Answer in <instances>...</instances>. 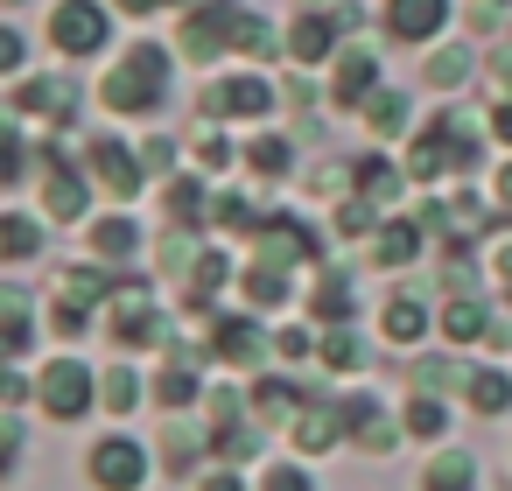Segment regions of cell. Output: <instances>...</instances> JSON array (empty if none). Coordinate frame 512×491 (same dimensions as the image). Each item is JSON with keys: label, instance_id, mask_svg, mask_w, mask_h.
Instances as JSON below:
<instances>
[{"label": "cell", "instance_id": "6da1fadb", "mask_svg": "<svg viewBox=\"0 0 512 491\" xmlns=\"http://www.w3.org/2000/svg\"><path fill=\"white\" fill-rule=\"evenodd\" d=\"M274 50V36H267V22L260 15H246L239 0H204V15H190V29H183V50L197 57V64H211L218 50Z\"/></svg>", "mask_w": 512, "mask_h": 491}, {"label": "cell", "instance_id": "7a4b0ae2", "mask_svg": "<svg viewBox=\"0 0 512 491\" xmlns=\"http://www.w3.org/2000/svg\"><path fill=\"white\" fill-rule=\"evenodd\" d=\"M162 85H169V57H162V50H134V57L106 78V106H113V113H141V106L162 99Z\"/></svg>", "mask_w": 512, "mask_h": 491}, {"label": "cell", "instance_id": "3957f363", "mask_svg": "<svg viewBox=\"0 0 512 491\" xmlns=\"http://www.w3.org/2000/svg\"><path fill=\"white\" fill-rule=\"evenodd\" d=\"M36 393H43V407H50V414H64V421H78V414L92 407V393H99V379H92V372H85L78 358H57V365H43V386H36Z\"/></svg>", "mask_w": 512, "mask_h": 491}, {"label": "cell", "instance_id": "277c9868", "mask_svg": "<svg viewBox=\"0 0 512 491\" xmlns=\"http://www.w3.org/2000/svg\"><path fill=\"white\" fill-rule=\"evenodd\" d=\"M50 43H57V50H71V57H85V50H99V43H106V15L92 8V0H64V8L50 15Z\"/></svg>", "mask_w": 512, "mask_h": 491}, {"label": "cell", "instance_id": "5b68a950", "mask_svg": "<svg viewBox=\"0 0 512 491\" xmlns=\"http://www.w3.org/2000/svg\"><path fill=\"white\" fill-rule=\"evenodd\" d=\"M113 337H120V344H155V337H162V309H155V295H148L141 281H127V288H120Z\"/></svg>", "mask_w": 512, "mask_h": 491}, {"label": "cell", "instance_id": "8992f818", "mask_svg": "<svg viewBox=\"0 0 512 491\" xmlns=\"http://www.w3.org/2000/svg\"><path fill=\"white\" fill-rule=\"evenodd\" d=\"M141 477H148V463H141V449H134V442H120V435H113V442H99V449H92V484H106V491H134Z\"/></svg>", "mask_w": 512, "mask_h": 491}, {"label": "cell", "instance_id": "52a82bcc", "mask_svg": "<svg viewBox=\"0 0 512 491\" xmlns=\"http://www.w3.org/2000/svg\"><path fill=\"white\" fill-rule=\"evenodd\" d=\"M449 22V0H386V29L400 43H428Z\"/></svg>", "mask_w": 512, "mask_h": 491}, {"label": "cell", "instance_id": "ba28073f", "mask_svg": "<svg viewBox=\"0 0 512 491\" xmlns=\"http://www.w3.org/2000/svg\"><path fill=\"white\" fill-rule=\"evenodd\" d=\"M274 106V92H267V78H232V85H204V113L218 120V113H267Z\"/></svg>", "mask_w": 512, "mask_h": 491}, {"label": "cell", "instance_id": "9c48e42d", "mask_svg": "<svg viewBox=\"0 0 512 491\" xmlns=\"http://www.w3.org/2000/svg\"><path fill=\"white\" fill-rule=\"evenodd\" d=\"M316 239L295 225V218H267L260 225V267H288V260H309Z\"/></svg>", "mask_w": 512, "mask_h": 491}, {"label": "cell", "instance_id": "30bf717a", "mask_svg": "<svg viewBox=\"0 0 512 491\" xmlns=\"http://www.w3.org/2000/svg\"><path fill=\"white\" fill-rule=\"evenodd\" d=\"M344 428H351V442H358V449H372V456H386V449H393V421L379 414V400H344Z\"/></svg>", "mask_w": 512, "mask_h": 491}, {"label": "cell", "instance_id": "8fae6325", "mask_svg": "<svg viewBox=\"0 0 512 491\" xmlns=\"http://www.w3.org/2000/svg\"><path fill=\"white\" fill-rule=\"evenodd\" d=\"M372 85H379V57H372V50H344V57H337V106L372 99Z\"/></svg>", "mask_w": 512, "mask_h": 491}, {"label": "cell", "instance_id": "7c38bea8", "mask_svg": "<svg viewBox=\"0 0 512 491\" xmlns=\"http://www.w3.org/2000/svg\"><path fill=\"white\" fill-rule=\"evenodd\" d=\"M92 169H99V183H106L113 197H134V190H141V176H134V155H127L120 141H92Z\"/></svg>", "mask_w": 512, "mask_h": 491}, {"label": "cell", "instance_id": "4fadbf2b", "mask_svg": "<svg viewBox=\"0 0 512 491\" xmlns=\"http://www.w3.org/2000/svg\"><path fill=\"white\" fill-rule=\"evenodd\" d=\"M218 358H232V365H260V351H267V337L253 330V323H218V344H211Z\"/></svg>", "mask_w": 512, "mask_h": 491}, {"label": "cell", "instance_id": "5bb4252c", "mask_svg": "<svg viewBox=\"0 0 512 491\" xmlns=\"http://www.w3.org/2000/svg\"><path fill=\"white\" fill-rule=\"evenodd\" d=\"M421 491H477V463L470 456H435L428 477H421Z\"/></svg>", "mask_w": 512, "mask_h": 491}, {"label": "cell", "instance_id": "9a60e30c", "mask_svg": "<svg viewBox=\"0 0 512 491\" xmlns=\"http://www.w3.org/2000/svg\"><path fill=\"white\" fill-rule=\"evenodd\" d=\"M288 43H295V57H302V64H323V57H330V43H337V29H330L323 15H302Z\"/></svg>", "mask_w": 512, "mask_h": 491}, {"label": "cell", "instance_id": "2e32d148", "mask_svg": "<svg viewBox=\"0 0 512 491\" xmlns=\"http://www.w3.org/2000/svg\"><path fill=\"white\" fill-rule=\"evenodd\" d=\"M15 106H22V113H57V120H64V113H71V85H64V78H36V85H22Z\"/></svg>", "mask_w": 512, "mask_h": 491}, {"label": "cell", "instance_id": "e0dca14e", "mask_svg": "<svg viewBox=\"0 0 512 491\" xmlns=\"http://www.w3.org/2000/svg\"><path fill=\"white\" fill-rule=\"evenodd\" d=\"M463 386H470V407H477V414H505V407H512V379H505V372H470Z\"/></svg>", "mask_w": 512, "mask_h": 491}, {"label": "cell", "instance_id": "ac0fdd59", "mask_svg": "<svg viewBox=\"0 0 512 491\" xmlns=\"http://www.w3.org/2000/svg\"><path fill=\"white\" fill-rule=\"evenodd\" d=\"M295 400H302V393H295L288 379H260V386H253V414H260V421H288Z\"/></svg>", "mask_w": 512, "mask_h": 491}, {"label": "cell", "instance_id": "d6986e66", "mask_svg": "<svg viewBox=\"0 0 512 491\" xmlns=\"http://www.w3.org/2000/svg\"><path fill=\"white\" fill-rule=\"evenodd\" d=\"M337 428H344V414H330V407L295 414V442H302V449H330V442H337Z\"/></svg>", "mask_w": 512, "mask_h": 491}, {"label": "cell", "instance_id": "ffe728a7", "mask_svg": "<svg viewBox=\"0 0 512 491\" xmlns=\"http://www.w3.org/2000/svg\"><path fill=\"white\" fill-rule=\"evenodd\" d=\"M365 127H372V134H400V127H407V99H400V92H372V99H365Z\"/></svg>", "mask_w": 512, "mask_h": 491}, {"label": "cell", "instance_id": "44dd1931", "mask_svg": "<svg viewBox=\"0 0 512 491\" xmlns=\"http://www.w3.org/2000/svg\"><path fill=\"white\" fill-rule=\"evenodd\" d=\"M351 176H358V190H365L372 204H386V197H400V169H393V162H379V155H372V162H358Z\"/></svg>", "mask_w": 512, "mask_h": 491}, {"label": "cell", "instance_id": "7402d4cb", "mask_svg": "<svg viewBox=\"0 0 512 491\" xmlns=\"http://www.w3.org/2000/svg\"><path fill=\"white\" fill-rule=\"evenodd\" d=\"M134 239H141V232H134L127 218H99V232H92V253H99V260H127V253H134Z\"/></svg>", "mask_w": 512, "mask_h": 491}, {"label": "cell", "instance_id": "603a6c76", "mask_svg": "<svg viewBox=\"0 0 512 491\" xmlns=\"http://www.w3.org/2000/svg\"><path fill=\"white\" fill-rule=\"evenodd\" d=\"M225 274H232L225 253H204V260H197V281H190V309H211V295L225 288Z\"/></svg>", "mask_w": 512, "mask_h": 491}, {"label": "cell", "instance_id": "cb8c5ba5", "mask_svg": "<svg viewBox=\"0 0 512 491\" xmlns=\"http://www.w3.org/2000/svg\"><path fill=\"white\" fill-rule=\"evenodd\" d=\"M99 400H106L113 414H127V407H141V379H134L127 365H113V372L99 379Z\"/></svg>", "mask_w": 512, "mask_h": 491}, {"label": "cell", "instance_id": "d4e9b609", "mask_svg": "<svg viewBox=\"0 0 512 491\" xmlns=\"http://www.w3.org/2000/svg\"><path fill=\"white\" fill-rule=\"evenodd\" d=\"M36 246H43L36 218H0V253H8V260H29Z\"/></svg>", "mask_w": 512, "mask_h": 491}, {"label": "cell", "instance_id": "484cf974", "mask_svg": "<svg viewBox=\"0 0 512 491\" xmlns=\"http://www.w3.org/2000/svg\"><path fill=\"white\" fill-rule=\"evenodd\" d=\"M421 253V232L414 225H386V239H379V267H407Z\"/></svg>", "mask_w": 512, "mask_h": 491}, {"label": "cell", "instance_id": "4316f807", "mask_svg": "<svg viewBox=\"0 0 512 491\" xmlns=\"http://www.w3.org/2000/svg\"><path fill=\"white\" fill-rule=\"evenodd\" d=\"M246 295H253L260 309H281V302H288V274H281V267H253V274H246Z\"/></svg>", "mask_w": 512, "mask_h": 491}, {"label": "cell", "instance_id": "83f0119b", "mask_svg": "<svg viewBox=\"0 0 512 491\" xmlns=\"http://www.w3.org/2000/svg\"><path fill=\"white\" fill-rule=\"evenodd\" d=\"M78 211H85V183L57 169V176H50V218H78Z\"/></svg>", "mask_w": 512, "mask_h": 491}, {"label": "cell", "instance_id": "f1b7e54d", "mask_svg": "<svg viewBox=\"0 0 512 491\" xmlns=\"http://www.w3.org/2000/svg\"><path fill=\"white\" fill-rule=\"evenodd\" d=\"M421 330H428L421 302H393V309H386V337H393V344H407V337H421Z\"/></svg>", "mask_w": 512, "mask_h": 491}, {"label": "cell", "instance_id": "f546056e", "mask_svg": "<svg viewBox=\"0 0 512 491\" xmlns=\"http://www.w3.org/2000/svg\"><path fill=\"white\" fill-rule=\"evenodd\" d=\"M442 330H449L456 344H463V337H484V309H477V302H449V309H442Z\"/></svg>", "mask_w": 512, "mask_h": 491}, {"label": "cell", "instance_id": "4dcf8cb0", "mask_svg": "<svg viewBox=\"0 0 512 491\" xmlns=\"http://www.w3.org/2000/svg\"><path fill=\"white\" fill-rule=\"evenodd\" d=\"M323 365H337V372H351V365H365V344H358L351 330H330V337H323Z\"/></svg>", "mask_w": 512, "mask_h": 491}, {"label": "cell", "instance_id": "1f68e13d", "mask_svg": "<svg viewBox=\"0 0 512 491\" xmlns=\"http://www.w3.org/2000/svg\"><path fill=\"white\" fill-rule=\"evenodd\" d=\"M246 162H253L260 176H281V169H288V141H274V134H260V141L246 148Z\"/></svg>", "mask_w": 512, "mask_h": 491}, {"label": "cell", "instance_id": "d6a6232c", "mask_svg": "<svg viewBox=\"0 0 512 491\" xmlns=\"http://www.w3.org/2000/svg\"><path fill=\"white\" fill-rule=\"evenodd\" d=\"M64 295H71V302H99V295H113V281L92 274V267H71V274H64Z\"/></svg>", "mask_w": 512, "mask_h": 491}, {"label": "cell", "instance_id": "836d02e7", "mask_svg": "<svg viewBox=\"0 0 512 491\" xmlns=\"http://www.w3.org/2000/svg\"><path fill=\"white\" fill-rule=\"evenodd\" d=\"M316 316H330V323H344V316H351V288H344L337 274L316 288Z\"/></svg>", "mask_w": 512, "mask_h": 491}, {"label": "cell", "instance_id": "e575fe53", "mask_svg": "<svg viewBox=\"0 0 512 491\" xmlns=\"http://www.w3.org/2000/svg\"><path fill=\"white\" fill-rule=\"evenodd\" d=\"M442 428H449V414H442L435 400H414V407H407V435H428V442H435Z\"/></svg>", "mask_w": 512, "mask_h": 491}, {"label": "cell", "instance_id": "d590c367", "mask_svg": "<svg viewBox=\"0 0 512 491\" xmlns=\"http://www.w3.org/2000/svg\"><path fill=\"white\" fill-rule=\"evenodd\" d=\"M428 78H435V85H463V78H470V50H442V57L428 64Z\"/></svg>", "mask_w": 512, "mask_h": 491}, {"label": "cell", "instance_id": "8d00e7d4", "mask_svg": "<svg viewBox=\"0 0 512 491\" xmlns=\"http://www.w3.org/2000/svg\"><path fill=\"white\" fill-rule=\"evenodd\" d=\"M155 400H162V407H190V400H197L190 372H162V379H155Z\"/></svg>", "mask_w": 512, "mask_h": 491}, {"label": "cell", "instance_id": "74e56055", "mask_svg": "<svg viewBox=\"0 0 512 491\" xmlns=\"http://www.w3.org/2000/svg\"><path fill=\"white\" fill-rule=\"evenodd\" d=\"M22 176V141H15V127L0 120V183H15Z\"/></svg>", "mask_w": 512, "mask_h": 491}, {"label": "cell", "instance_id": "f35d334b", "mask_svg": "<svg viewBox=\"0 0 512 491\" xmlns=\"http://www.w3.org/2000/svg\"><path fill=\"white\" fill-rule=\"evenodd\" d=\"M169 211H176V218L190 225V218L204 211V190H197V183H176V190H169Z\"/></svg>", "mask_w": 512, "mask_h": 491}, {"label": "cell", "instance_id": "ab89813d", "mask_svg": "<svg viewBox=\"0 0 512 491\" xmlns=\"http://www.w3.org/2000/svg\"><path fill=\"white\" fill-rule=\"evenodd\" d=\"M211 421H218V428L239 421V393H232V386H211Z\"/></svg>", "mask_w": 512, "mask_h": 491}, {"label": "cell", "instance_id": "60d3db41", "mask_svg": "<svg viewBox=\"0 0 512 491\" xmlns=\"http://www.w3.org/2000/svg\"><path fill=\"white\" fill-rule=\"evenodd\" d=\"M190 463H197V435L176 428V435H169V470H190Z\"/></svg>", "mask_w": 512, "mask_h": 491}, {"label": "cell", "instance_id": "b9f144b4", "mask_svg": "<svg viewBox=\"0 0 512 491\" xmlns=\"http://www.w3.org/2000/svg\"><path fill=\"white\" fill-rule=\"evenodd\" d=\"M29 351V323H8L0 316V358H22Z\"/></svg>", "mask_w": 512, "mask_h": 491}, {"label": "cell", "instance_id": "7bdbcfd3", "mask_svg": "<svg viewBox=\"0 0 512 491\" xmlns=\"http://www.w3.org/2000/svg\"><path fill=\"white\" fill-rule=\"evenodd\" d=\"M260 491H309V477L281 463V470H267V477H260Z\"/></svg>", "mask_w": 512, "mask_h": 491}, {"label": "cell", "instance_id": "ee69618b", "mask_svg": "<svg viewBox=\"0 0 512 491\" xmlns=\"http://www.w3.org/2000/svg\"><path fill=\"white\" fill-rule=\"evenodd\" d=\"M197 162H204V169H225V162H232V148H225L218 134H204V141H197Z\"/></svg>", "mask_w": 512, "mask_h": 491}, {"label": "cell", "instance_id": "f6af8a7d", "mask_svg": "<svg viewBox=\"0 0 512 491\" xmlns=\"http://www.w3.org/2000/svg\"><path fill=\"white\" fill-rule=\"evenodd\" d=\"M365 225H372V211H365V204H344V211H337V232H344V239H358Z\"/></svg>", "mask_w": 512, "mask_h": 491}, {"label": "cell", "instance_id": "bcb514c9", "mask_svg": "<svg viewBox=\"0 0 512 491\" xmlns=\"http://www.w3.org/2000/svg\"><path fill=\"white\" fill-rule=\"evenodd\" d=\"M463 372L456 365H414V386H456Z\"/></svg>", "mask_w": 512, "mask_h": 491}, {"label": "cell", "instance_id": "7dc6e473", "mask_svg": "<svg viewBox=\"0 0 512 491\" xmlns=\"http://www.w3.org/2000/svg\"><path fill=\"white\" fill-rule=\"evenodd\" d=\"M22 64V36L15 29H0V71H15Z\"/></svg>", "mask_w": 512, "mask_h": 491}, {"label": "cell", "instance_id": "c3c4849f", "mask_svg": "<svg viewBox=\"0 0 512 491\" xmlns=\"http://www.w3.org/2000/svg\"><path fill=\"white\" fill-rule=\"evenodd\" d=\"M141 162H148V169H169V162H176V148H169V141H148V148H141Z\"/></svg>", "mask_w": 512, "mask_h": 491}, {"label": "cell", "instance_id": "681fc988", "mask_svg": "<svg viewBox=\"0 0 512 491\" xmlns=\"http://www.w3.org/2000/svg\"><path fill=\"white\" fill-rule=\"evenodd\" d=\"M274 344H281V358H309V337H302V330H281Z\"/></svg>", "mask_w": 512, "mask_h": 491}, {"label": "cell", "instance_id": "f907efd6", "mask_svg": "<svg viewBox=\"0 0 512 491\" xmlns=\"http://www.w3.org/2000/svg\"><path fill=\"white\" fill-rule=\"evenodd\" d=\"M15 442H22V428H15V421H0V470H8V449H15Z\"/></svg>", "mask_w": 512, "mask_h": 491}, {"label": "cell", "instance_id": "816d5d0a", "mask_svg": "<svg viewBox=\"0 0 512 491\" xmlns=\"http://www.w3.org/2000/svg\"><path fill=\"white\" fill-rule=\"evenodd\" d=\"M491 134H498V141H512V99H505V106L491 113Z\"/></svg>", "mask_w": 512, "mask_h": 491}, {"label": "cell", "instance_id": "f5cc1de1", "mask_svg": "<svg viewBox=\"0 0 512 491\" xmlns=\"http://www.w3.org/2000/svg\"><path fill=\"white\" fill-rule=\"evenodd\" d=\"M204 491H239V477H232V470H211V477H204Z\"/></svg>", "mask_w": 512, "mask_h": 491}, {"label": "cell", "instance_id": "db71d44e", "mask_svg": "<svg viewBox=\"0 0 512 491\" xmlns=\"http://www.w3.org/2000/svg\"><path fill=\"white\" fill-rule=\"evenodd\" d=\"M8 400H22V379H15V372H0V407H8Z\"/></svg>", "mask_w": 512, "mask_h": 491}, {"label": "cell", "instance_id": "11a10c76", "mask_svg": "<svg viewBox=\"0 0 512 491\" xmlns=\"http://www.w3.org/2000/svg\"><path fill=\"white\" fill-rule=\"evenodd\" d=\"M127 15H155V0H120ZM176 8H190V0H176Z\"/></svg>", "mask_w": 512, "mask_h": 491}, {"label": "cell", "instance_id": "9f6ffc18", "mask_svg": "<svg viewBox=\"0 0 512 491\" xmlns=\"http://www.w3.org/2000/svg\"><path fill=\"white\" fill-rule=\"evenodd\" d=\"M498 274H505V288H512V246H505V253H498Z\"/></svg>", "mask_w": 512, "mask_h": 491}, {"label": "cell", "instance_id": "6f0895ef", "mask_svg": "<svg viewBox=\"0 0 512 491\" xmlns=\"http://www.w3.org/2000/svg\"><path fill=\"white\" fill-rule=\"evenodd\" d=\"M498 197H505V204H512V169H505V176H498Z\"/></svg>", "mask_w": 512, "mask_h": 491}]
</instances>
